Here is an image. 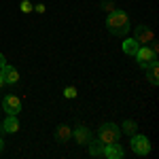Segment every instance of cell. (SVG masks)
<instances>
[{"label":"cell","instance_id":"cell-19","mask_svg":"<svg viewBox=\"0 0 159 159\" xmlns=\"http://www.w3.org/2000/svg\"><path fill=\"white\" fill-rule=\"evenodd\" d=\"M34 11L43 15V13H45V4H34Z\"/></svg>","mask_w":159,"mask_h":159},{"label":"cell","instance_id":"cell-18","mask_svg":"<svg viewBox=\"0 0 159 159\" xmlns=\"http://www.w3.org/2000/svg\"><path fill=\"white\" fill-rule=\"evenodd\" d=\"M102 9L106 13H112L115 11V2H112V0H102Z\"/></svg>","mask_w":159,"mask_h":159},{"label":"cell","instance_id":"cell-15","mask_svg":"<svg viewBox=\"0 0 159 159\" xmlns=\"http://www.w3.org/2000/svg\"><path fill=\"white\" fill-rule=\"evenodd\" d=\"M121 125H123V132H125L127 136H134L136 132H138V125H136V121H132V119H127V121H123Z\"/></svg>","mask_w":159,"mask_h":159},{"label":"cell","instance_id":"cell-8","mask_svg":"<svg viewBox=\"0 0 159 159\" xmlns=\"http://www.w3.org/2000/svg\"><path fill=\"white\" fill-rule=\"evenodd\" d=\"M104 157L121 159L123 157V147H121V144H117V142H108V144H104Z\"/></svg>","mask_w":159,"mask_h":159},{"label":"cell","instance_id":"cell-4","mask_svg":"<svg viewBox=\"0 0 159 159\" xmlns=\"http://www.w3.org/2000/svg\"><path fill=\"white\" fill-rule=\"evenodd\" d=\"M136 60H138V64H140L142 68H147L148 64H153V61L157 60V55L151 51L148 45H140V49L136 51Z\"/></svg>","mask_w":159,"mask_h":159},{"label":"cell","instance_id":"cell-14","mask_svg":"<svg viewBox=\"0 0 159 159\" xmlns=\"http://www.w3.org/2000/svg\"><path fill=\"white\" fill-rule=\"evenodd\" d=\"M70 136H72V132H70L68 125H60V127L55 129V140H57V142H66V140H70Z\"/></svg>","mask_w":159,"mask_h":159},{"label":"cell","instance_id":"cell-3","mask_svg":"<svg viewBox=\"0 0 159 159\" xmlns=\"http://www.w3.org/2000/svg\"><path fill=\"white\" fill-rule=\"evenodd\" d=\"M132 151L136 155H148L151 153V140L147 136H140V134H134L132 136Z\"/></svg>","mask_w":159,"mask_h":159},{"label":"cell","instance_id":"cell-21","mask_svg":"<svg viewBox=\"0 0 159 159\" xmlns=\"http://www.w3.org/2000/svg\"><path fill=\"white\" fill-rule=\"evenodd\" d=\"M4 85V79H2V70H0V87Z\"/></svg>","mask_w":159,"mask_h":159},{"label":"cell","instance_id":"cell-12","mask_svg":"<svg viewBox=\"0 0 159 159\" xmlns=\"http://www.w3.org/2000/svg\"><path fill=\"white\" fill-rule=\"evenodd\" d=\"M87 147H89V155H93V157H100V155H104V142H102V140H93V138H91V140H89V142H87Z\"/></svg>","mask_w":159,"mask_h":159},{"label":"cell","instance_id":"cell-13","mask_svg":"<svg viewBox=\"0 0 159 159\" xmlns=\"http://www.w3.org/2000/svg\"><path fill=\"white\" fill-rule=\"evenodd\" d=\"M140 49V43L136 40V38H127V40H123V53H127V55H136V51Z\"/></svg>","mask_w":159,"mask_h":159},{"label":"cell","instance_id":"cell-22","mask_svg":"<svg viewBox=\"0 0 159 159\" xmlns=\"http://www.w3.org/2000/svg\"><path fill=\"white\" fill-rule=\"evenodd\" d=\"M2 144H4V142H2V136H0V151H2Z\"/></svg>","mask_w":159,"mask_h":159},{"label":"cell","instance_id":"cell-11","mask_svg":"<svg viewBox=\"0 0 159 159\" xmlns=\"http://www.w3.org/2000/svg\"><path fill=\"white\" fill-rule=\"evenodd\" d=\"M144 70H147V74H148V81H151L153 85H159V61L155 60L153 64H148Z\"/></svg>","mask_w":159,"mask_h":159},{"label":"cell","instance_id":"cell-9","mask_svg":"<svg viewBox=\"0 0 159 159\" xmlns=\"http://www.w3.org/2000/svg\"><path fill=\"white\" fill-rule=\"evenodd\" d=\"M2 129L4 132H9V134H15V132H19V121H17V115H9L4 123H2Z\"/></svg>","mask_w":159,"mask_h":159},{"label":"cell","instance_id":"cell-17","mask_svg":"<svg viewBox=\"0 0 159 159\" xmlns=\"http://www.w3.org/2000/svg\"><path fill=\"white\" fill-rule=\"evenodd\" d=\"M19 9H21V13H30V11H34V4L30 0H21L19 2Z\"/></svg>","mask_w":159,"mask_h":159},{"label":"cell","instance_id":"cell-16","mask_svg":"<svg viewBox=\"0 0 159 159\" xmlns=\"http://www.w3.org/2000/svg\"><path fill=\"white\" fill-rule=\"evenodd\" d=\"M76 93H79V89H76V87H74V85H68V87H66V89H64V96H66V98H68V100L76 98Z\"/></svg>","mask_w":159,"mask_h":159},{"label":"cell","instance_id":"cell-2","mask_svg":"<svg viewBox=\"0 0 159 159\" xmlns=\"http://www.w3.org/2000/svg\"><path fill=\"white\" fill-rule=\"evenodd\" d=\"M119 136H121V129L115 125V123H102L98 129V138L108 144V142H119Z\"/></svg>","mask_w":159,"mask_h":159},{"label":"cell","instance_id":"cell-6","mask_svg":"<svg viewBox=\"0 0 159 159\" xmlns=\"http://www.w3.org/2000/svg\"><path fill=\"white\" fill-rule=\"evenodd\" d=\"M134 38L140 43V45H148V43L155 38V34H153V30L147 28V25H138V28L134 30Z\"/></svg>","mask_w":159,"mask_h":159},{"label":"cell","instance_id":"cell-1","mask_svg":"<svg viewBox=\"0 0 159 159\" xmlns=\"http://www.w3.org/2000/svg\"><path fill=\"white\" fill-rule=\"evenodd\" d=\"M106 28H108L112 34L117 36H125L129 32V17L125 11L115 9L112 13H108V19H106Z\"/></svg>","mask_w":159,"mask_h":159},{"label":"cell","instance_id":"cell-20","mask_svg":"<svg viewBox=\"0 0 159 159\" xmlns=\"http://www.w3.org/2000/svg\"><path fill=\"white\" fill-rule=\"evenodd\" d=\"M4 64H7V60H4V55H2V53H0V68H2V66H4Z\"/></svg>","mask_w":159,"mask_h":159},{"label":"cell","instance_id":"cell-7","mask_svg":"<svg viewBox=\"0 0 159 159\" xmlns=\"http://www.w3.org/2000/svg\"><path fill=\"white\" fill-rule=\"evenodd\" d=\"M0 70H2L4 85H15V83H19V72H17V68H15V66H9V64H4Z\"/></svg>","mask_w":159,"mask_h":159},{"label":"cell","instance_id":"cell-10","mask_svg":"<svg viewBox=\"0 0 159 159\" xmlns=\"http://www.w3.org/2000/svg\"><path fill=\"white\" fill-rule=\"evenodd\" d=\"M72 136H74V140H76L79 144H87V142L91 140V132H89L87 127H83V125H81V127H76Z\"/></svg>","mask_w":159,"mask_h":159},{"label":"cell","instance_id":"cell-5","mask_svg":"<svg viewBox=\"0 0 159 159\" xmlns=\"http://www.w3.org/2000/svg\"><path fill=\"white\" fill-rule=\"evenodd\" d=\"M2 108L7 115H19V110H21V100L17 98V96H7V98L2 100Z\"/></svg>","mask_w":159,"mask_h":159}]
</instances>
